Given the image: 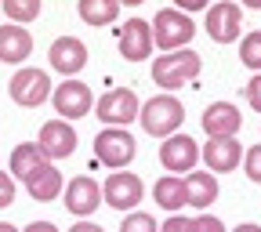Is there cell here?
I'll return each mask as SVG.
<instances>
[{
	"instance_id": "obj_1",
	"label": "cell",
	"mask_w": 261,
	"mask_h": 232,
	"mask_svg": "<svg viewBox=\"0 0 261 232\" xmlns=\"http://www.w3.org/2000/svg\"><path fill=\"white\" fill-rule=\"evenodd\" d=\"M138 123H142L145 135H152V138H167V135H174V131H181V123H185V106L178 102L174 91L152 94L149 102L138 106Z\"/></svg>"
},
{
	"instance_id": "obj_2",
	"label": "cell",
	"mask_w": 261,
	"mask_h": 232,
	"mask_svg": "<svg viewBox=\"0 0 261 232\" xmlns=\"http://www.w3.org/2000/svg\"><path fill=\"white\" fill-rule=\"evenodd\" d=\"M200 69H203V58L192 47H174V51H163L160 58H152V84L163 91H178L200 76Z\"/></svg>"
},
{
	"instance_id": "obj_3",
	"label": "cell",
	"mask_w": 261,
	"mask_h": 232,
	"mask_svg": "<svg viewBox=\"0 0 261 232\" xmlns=\"http://www.w3.org/2000/svg\"><path fill=\"white\" fill-rule=\"evenodd\" d=\"M149 29H152V47H160V51L189 47L192 37H196V22H192L185 11H178V8L156 11V18L149 22Z\"/></svg>"
},
{
	"instance_id": "obj_4",
	"label": "cell",
	"mask_w": 261,
	"mask_h": 232,
	"mask_svg": "<svg viewBox=\"0 0 261 232\" xmlns=\"http://www.w3.org/2000/svg\"><path fill=\"white\" fill-rule=\"evenodd\" d=\"M138 152V142L130 138L127 127H106L94 135V160L109 171H120V167H130V160Z\"/></svg>"
},
{
	"instance_id": "obj_5",
	"label": "cell",
	"mask_w": 261,
	"mask_h": 232,
	"mask_svg": "<svg viewBox=\"0 0 261 232\" xmlns=\"http://www.w3.org/2000/svg\"><path fill=\"white\" fill-rule=\"evenodd\" d=\"M51 76L44 69H33V65H22V69L11 76L8 84V94H11V102L22 106V109H40L47 98H51Z\"/></svg>"
},
{
	"instance_id": "obj_6",
	"label": "cell",
	"mask_w": 261,
	"mask_h": 232,
	"mask_svg": "<svg viewBox=\"0 0 261 232\" xmlns=\"http://www.w3.org/2000/svg\"><path fill=\"white\" fill-rule=\"evenodd\" d=\"M51 106H55V113L62 116V120H84L91 109H94V94H91V87L84 84V80H76V76H65L58 87H51Z\"/></svg>"
},
{
	"instance_id": "obj_7",
	"label": "cell",
	"mask_w": 261,
	"mask_h": 232,
	"mask_svg": "<svg viewBox=\"0 0 261 232\" xmlns=\"http://www.w3.org/2000/svg\"><path fill=\"white\" fill-rule=\"evenodd\" d=\"M203 29L214 44H236L243 33V8L236 0H214V8H207Z\"/></svg>"
},
{
	"instance_id": "obj_8",
	"label": "cell",
	"mask_w": 261,
	"mask_h": 232,
	"mask_svg": "<svg viewBox=\"0 0 261 232\" xmlns=\"http://www.w3.org/2000/svg\"><path fill=\"white\" fill-rule=\"evenodd\" d=\"M142 196H145V185H142V178L138 174H130L127 167H120V171H113L109 178H106V185H102V203L106 207H113V211H135L138 203H142Z\"/></svg>"
},
{
	"instance_id": "obj_9",
	"label": "cell",
	"mask_w": 261,
	"mask_h": 232,
	"mask_svg": "<svg viewBox=\"0 0 261 232\" xmlns=\"http://www.w3.org/2000/svg\"><path fill=\"white\" fill-rule=\"evenodd\" d=\"M138 94L130 87H116L109 94L98 98V120H102L106 127H127L138 120Z\"/></svg>"
},
{
	"instance_id": "obj_10",
	"label": "cell",
	"mask_w": 261,
	"mask_h": 232,
	"mask_svg": "<svg viewBox=\"0 0 261 232\" xmlns=\"http://www.w3.org/2000/svg\"><path fill=\"white\" fill-rule=\"evenodd\" d=\"M160 163H163L171 174H189L196 163H200V145H196L189 135L174 131V135H167V138H163V145H160Z\"/></svg>"
},
{
	"instance_id": "obj_11",
	"label": "cell",
	"mask_w": 261,
	"mask_h": 232,
	"mask_svg": "<svg viewBox=\"0 0 261 232\" xmlns=\"http://www.w3.org/2000/svg\"><path fill=\"white\" fill-rule=\"evenodd\" d=\"M37 145H40V152L55 163V160H69L73 152H76V131H73V123L69 120H47L44 127H40V138H37Z\"/></svg>"
},
{
	"instance_id": "obj_12",
	"label": "cell",
	"mask_w": 261,
	"mask_h": 232,
	"mask_svg": "<svg viewBox=\"0 0 261 232\" xmlns=\"http://www.w3.org/2000/svg\"><path fill=\"white\" fill-rule=\"evenodd\" d=\"M47 62H51V69L62 73V76H80L84 65H87V44L80 37H58L47 47Z\"/></svg>"
},
{
	"instance_id": "obj_13",
	"label": "cell",
	"mask_w": 261,
	"mask_h": 232,
	"mask_svg": "<svg viewBox=\"0 0 261 232\" xmlns=\"http://www.w3.org/2000/svg\"><path fill=\"white\" fill-rule=\"evenodd\" d=\"M200 160L207 163L211 174H228L240 167L243 160V142L232 135V138H207V145L200 149Z\"/></svg>"
},
{
	"instance_id": "obj_14",
	"label": "cell",
	"mask_w": 261,
	"mask_h": 232,
	"mask_svg": "<svg viewBox=\"0 0 261 232\" xmlns=\"http://www.w3.org/2000/svg\"><path fill=\"white\" fill-rule=\"evenodd\" d=\"M62 200H65V211L76 214V218H91L98 211V203H102V189H98L94 178L80 174L73 178L69 185H62Z\"/></svg>"
},
{
	"instance_id": "obj_15",
	"label": "cell",
	"mask_w": 261,
	"mask_h": 232,
	"mask_svg": "<svg viewBox=\"0 0 261 232\" xmlns=\"http://www.w3.org/2000/svg\"><path fill=\"white\" fill-rule=\"evenodd\" d=\"M200 123L207 131V138H232V135H240V127H243V113L232 102H211L203 109Z\"/></svg>"
},
{
	"instance_id": "obj_16",
	"label": "cell",
	"mask_w": 261,
	"mask_h": 232,
	"mask_svg": "<svg viewBox=\"0 0 261 232\" xmlns=\"http://www.w3.org/2000/svg\"><path fill=\"white\" fill-rule=\"evenodd\" d=\"M120 55L127 62H145L152 55V29L145 18H127V25H120Z\"/></svg>"
},
{
	"instance_id": "obj_17",
	"label": "cell",
	"mask_w": 261,
	"mask_h": 232,
	"mask_svg": "<svg viewBox=\"0 0 261 232\" xmlns=\"http://www.w3.org/2000/svg\"><path fill=\"white\" fill-rule=\"evenodd\" d=\"M62 185H65V178H62V171L55 167L51 160H44L37 171H29V178H25V189H29V196L37 203H51V200H58L62 196Z\"/></svg>"
},
{
	"instance_id": "obj_18",
	"label": "cell",
	"mask_w": 261,
	"mask_h": 232,
	"mask_svg": "<svg viewBox=\"0 0 261 232\" xmlns=\"http://www.w3.org/2000/svg\"><path fill=\"white\" fill-rule=\"evenodd\" d=\"M29 55H33V37H29V29L18 25V22L0 25V62H4V65H22Z\"/></svg>"
},
{
	"instance_id": "obj_19",
	"label": "cell",
	"mask_w": 261,
	"mask_h": 232,
	"mask_svg": "<svg viewBox=\"0 0 261 232\" xmlns=\"http://www.w3.org/2000/svg\"><path fill=\"white\" fill-rule=\"evenodd\" d=\"M185 207H192V211H207L214 200H218V178L211 174V171H189L185 178Z\"/></svg>"
},
{
	"instance_id": "obj_20",
	"label": "cell",
	"mask_w": 261,
	"mask_h": 232,
	"mask_svg": "<svg viewBox=\"0 0 261 232\" xmlns=\"http://www.w3.org/2000/svg\"><path fill=\"white\" fill-rule=\"evenodd\" d=\"M152 200H156V207H163L167 214L181 211L185 207V182H181V174H163L152 185Z\"/></svg>"
},
{
	"instance_id": "obj_21",
	"label": "cell",
	"mask_w": 261,
	"mask_h": 232,
	"mask_svg": "<svg viewBox=\"0 0 261 232\" xmlns=\"http://www.w3.org/2000/svg\"><path fill=\"white\" fill-rule=\"evenodd\" d=\"M44 160H47V156L40 152V145H37V142H22V145H15V149H11V167H8V174H11L15 182H25V178H29V171H37Z\"/></svg>"
},
{
	"instance_id": "obj_22",
	"label": "cell",
	"mask_w": 261,
	"mask_h": 232,
	"mask_svg": "<svg viewBox=\"0 0 261 232\" xmlns=\"http://www.w3.org/2000/svg\"><path fill=\"white\" fill-rule=\"evenodd\" d=\"M76 11L87 25H113L120 18V0H76Z\"/></svg>"
},
{
	"instance_id": "obj_23",
	"label": "cell",
	"mask_w": 261,
	"mask_h": 232,
	"mask_svg": "<svg viewBox=\"0 0 261 232\" xmlns=\"http://www.w3.org/2000/svg\"><path fill=\"white\" fill-rule=\"evenodd\" d=\"M0 8H4L8 22L29 25V22H37V18H40V11H44V0H0Z\"/></svg>"
},
{
	"instance_id": "obj_24",
	"label": "cell",
	"mask_w": 261,
	"mask_h": 232,
	"mask_svg": "<svg viewBox=\"0 0 261 232\" xmlns=\"http://www.w3.org/2000/svg\"><path fill=\"white\" fill-rule=\"evenodd\" d=\"M240 62L247 65V69L261 73V29H250L240 40Z\"/></svg>"
},
{
	"instance_id": "obj_25",
	"label": "cell",
	"mask_w": 261,
	"mask_h": 232,
	"mask_svg": "<svg viewBox=\"0 0 261 232\" xmlns=\"http://www.w3.org/2000/svg\"><path fill=\"white\" fill-rule=\"evenodd\" d=\"M120 232H160L156 218L145 214V211H127L123 221H120Z\"/></svg>"
},
{
	"instance_id": "obj_26",
	"label": "cell",
	"mask_w": 261,
	"mask_h": 232,
	"mask_svg": "<svg viewBox=\"0 0 261 232\" xmlns=\"http://www.w3.org/2000/svg\"><path fill=\"white\" fill-rule=\"evenodd\" d=\"M243 171H247V178L254 182V185H261V145H250L247 152H243Z\"/></svg>"
},
{
	"instance_id": "obj_27",
	"label": "cell",
	"mask_w": 261,
	"mask_h": 232,
	"mask_svg": "<svg viewBox=\"0 0 261 232\" xmlns=\"http://www.w3.org/2000/svg\"><path fill=\"white\" fill-rule=\"evenodd\" d=\"M192 232H225V225H221V218H214V214H196L192 218Z\"/></svg>"
},
{
	"instance_id": "obj_28",
	"label": "cell",
	"mask_w": 261,
	"mask_h": 232,
	"mask_svg": "<svg viewBox=\"0 0 261 232\" xmlns=\"http://www.w3.org/2000/svg\"><path fill=\"white\" fill-rule=\"evenodd\" d=\"M243 91H247V106H250L254 113H261V73H254Z\"/></svg>"
},
{
	"instance_id": "obj_29",
	"label": "cell",
	"mask_w": 261,
	"mask_h": 232,
	"mask_svg": "<svg viewBox=\"0 0 261 232\" xmlns=\"http://www.w3.org/2000/svg\"><path fill=\"white\" fill-rule=\"evenodd\" d=\"M15 203V178L8 171H0V211Z\"/></svg>"
},
{
	"instance_id": "obj_30",
	"label": "cell",
	"mask_w": 261,
	"mask_h": 232,
	"mask_svg": "<svg viewBox=\"0 0 261 232\" xmlns=\"http://www.w3.org/2000/svg\"><path fill=\"white\" fill-rule=\"evenodd\" d=\"M160 232H192V218H181V214L174 211L167 221L160 225Z\"/></svg>"
},
{
	"instance_id": "obj_31",
	"label": "cell",
	"mask_w": 261,
	"mask_h": 232,
	"mask_svg": "<svg viewBox=\"0 0 261 232\" xmlns=\"http://www.w3.org/2000/svg\"><path fill=\"white\" fill-rule=\"evenodd\" d=\"M207 4H211V0H174V8L185 11V15H192V11H207Z\"/></svg>"
},
{
	"instance_id": "obj_32",
	"label": "cell",
	"mask_w": 261,
	"mask_h": 232,
	"mask_svg": "<svg viewBox=\"0 0 261 232\" xmlns=\"http://www.w3.org/2000/svg\"><path fill=\"white\" fill-rule=\"evenodd\" d=\"M22 232H58V225L55 221H29Z\"/></svg>"
},
{
	"instance_id": "obj_33",
	"label": "cell",
	"mask_w": 261,
	"mask_h": 232,
	"mask_svg": "<svg viewBox=\"0 0 261 232\" xmlns=\"http://www.w3.org/2000/svg\"><path fill=\"white\" fill-rule=\"evenodd\" d=\"M69 232H106V228H102V225H94V221H87V218H80Z\"/></svg>"
},
{
	"instance_id": "obj_34",
	"label": "cell",
	"mask_w": 261,
	"mask_h": 232,
	"mask_svg": "<svg viewBox=\"0 0 261 232\" xmlns=\"http://www.w3.org/2000/svg\"><path fill=\"white\" fill-rule=\"evenodd\" d=\"M232 232H261V225H254V221H243V225H236Z\"/></svg>"
},
{
	"instance_id": "obj_35",
	"label": "cell",
	"mask_w": 261,
	"mask_h": 232,
	"mask_svg": "<svg viewBox=\"0 0 261 232\" xmlns=\"http://www.w3.org/2000/svg\"><path fill=\"white\" fill-rule=\"evenodd\" d=\"M243 8H250V11H261V0H243Z\"/></svg>"
},
{
	"instance_id": "obj_36",
	"label": "cell",
	"mask_w": 261,
	"mask_h": 232,
	"mask_svg": "<svg viewBox=\"0 0 261 232\" xmlns=\"http://www.w3.org/2000/svg\"><path fill=\"white\" fill-rule=\"evenodd\" d=\"M0 232H18V228H15L11 221H0Z\"/></svg>"
},
{
	"instance_id": "obj_37",
	"label": "cell",
	"mask_w": 261,
	"mask_h": 232,
	"mask_svg": "<svg viewBox=\"0 0 261 232\" xmlns=\"http://www.w3.org/2000/svg\"><path fill=\"white\" fill-rule=\"evenodd\" d=\"M123 4H127V8H138V4H145V0H120V8H123Z\"/></svg>"
}]
</instances>
